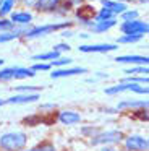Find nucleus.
Segmentation results:
<instances>
[{
  "instance_id": "16",
  "label": "nucleus",
  "mask_w": 149,
  "mask_h": 151,
  "mask_svg": "<svg viewBox=\"0 0 149 151\" xmlns=\"http://www.w3.org/2000/svg\"><path fill=\"white\" fill-rule=\"evenodd\" d=\"M126 109H131V111L148 109V99H126V101H122L117 104L115 111H126Z\"/></svg>"
},
{
  "instance_id": "26",
  "label": "nucleus",
  "mask_w": 149,
  "mask_h": 151,
  "mask_svg": "<svg viewBox=\"0 0 149 151\" xmlns=\"http://www.w3.org/2000/svg\"><path fill=\"white\" fill-rule=\"evenodd\" d=\"M71 63H73V60H71L70 57H63V55H60L58 59L52 60L50 65H52V68H63V67H70Z\"/></svg>"
},
{
  "instance_id": "41",
  "label": "nucleus",
  "mask_w": 149,
  "mask_h": 151,
  "mask_svg": "<svg viewBox=\"0 0 149 151\" xmlns=\"http://www.w3.org/2000/svg\"><path fill=\"white\" fill-rule=\"evenodd\" d=\"M0 67H3V59H0Z\"/></svg>"
},
{
  "instance_id": "40",
  "label": "nucleus",
  "mask_w": 149,
  "mask_h": 151,
  "mask_svg": "<svg viewBox=\"0 0 149 151\" xmlns=\"http://www.w3.org/2000/svg\"><path fill=\"white\" fill-rule=\"evenodd\" d=\"M2 106H5V99H0V107H2Z\"/></svg>"
},
{
  "instance_id": "4",
  "label": "nucleus",
  "mask_w": 149,
  "mask_h": 151,
  "mask_svg": "<svg viewBox=\"0 0 149 151\" xmlns=\"http://www.w3.org/2000/svg\"><path fill=\"white\" fill-rule=\"evenodd\" d=\"M123 133L120 130H104L97 132L92 138H91V145L92 146H109V145H115L123 141Z\"/></svg>"
},
{
  "instance_id": "9",
  "label": "nucleus",
  "mask_w": 149,
  "mask_h": 151,
  "mask_svg": "<svg viewBox=\"0 0 149 151\" xmlns=\"http://www.w3.org/2000/svg\"><path fill=\"white\" fill-rule=\"evenodd\" d=\"M117 44H110V42H99V44H83L80 46V52L83 54H107V52H113L117 50Z\"/></svg>"
},
{
  "instance_id": "38",
  "label": "nucleus",
  "mask_w": 149,
  "mask_h": 151,
  "mask_svg": "<svg viewBox=\"0 0 149 151\" xmlns=\"http://www.w3.org/2000/svg\"><path fill=\"white\" fill-rule=\"evenodd\" d=\"M148 2L149 0H136V4H139V5H148Z\"/></svg>"
},
{
  "instance_id": "11",
  "label": "nucleus",
  "mask_w": 149,
  "mask_h": 151,
  "mask_svg": "<svg viewBox=\"0 0 149 151\" xmlns=\"http://www.w3.org/2000/svg\"><path fill=\"white\" fill-rule=\"evenodd\" d=\"M84 73H87V68H84V67H63V68H55L54 72H50V78L60 80V78H67V76L84 75Z\"/></svg>"
},
{
  "instance_id": "15",
  "label": "nucleus",
  "mask_w": 149,
  "mask_h": 151,
  "mask_svg": "<svg viewBox=\"0 0 149 151\" xmlns=\"http://www.w3.org/2000/svg\"><path fill=\"white\" fill-rule=\"evenodd\" d=\"M117 63H126V65H148L149 57L139 55V54H128V55H118L115 57Z\"/></svg>"
},
{
  "instance_id": "20",
  "label": "nucleus",
  "mask_w": 149,
  "mask_h": 151,
  "mask_svg": "<svg viewBox=\"0 0 149 151\" xmlns=\"http://www.w3.org/2000/svg\"><path fill=\"white\" fill-rule=\"evenodd\" d=\"M62 54L60 52H57V50H49V52H42V54H36V55H32V60L34 62H47V63H50L52 60H55V59H58Z\"/></svg>"
},
{
  "instance_id": "35",
  "label": "nucleus",
  "mask_w": 149,
  "mask_h": 151,
  "mask_svg": "<svg viewBox=\"0 0 149 151\" xmlns=\"http://www.w3.org/2000/svg\"><path fill=\"white\" fill-rule=\"evenodd\" d=\"M67 2H70L73 7H80V5H83V4H86V0H67Z\"/></svg>"
},
{
  "instance_id": "19",
  "label": "nucleus",
  "mask_w": 149,
  "mask_h": 151,
  "mask_svg": "<svg viewBox=\"0 0 149 151\" xmlns=\"http://www.w3.org/2000/svg\"><path fill=\"white\" fill-rule=\"evenodd\" d=\"M19 5L18 0H0V18H8L13 10Z\"/></svg>"
},
{
  "instance_id": "28",
  "label": "nucleus",
  "mask_w": 149,
  "mask_h": 151,
  "mask_svg": "<svg viewBox=\"0 0 149 151\" xmlns=\"http://www.w3.org/2000/svg\"><path fill=\"white\" fill-rule=\"evenodd\" d=\"M29 68H31L34 73L36 72H50L52 65H50V63H47V62H34Z\"/></svg>"
},
{
  "instance_id": "12",
  "label": "nucleus",
  "mask_w": 149,
  "mask_h": 151,
  "mask_svg": "<svg viewBox=\"0 0 149 151\" xmlns=\"http://www.w3.org/2000/svg\"><path fill=\"white\" fill-rule=\"evenodd\" d=\"M39 93H18V94H13L10 96L8 99L5 101V104H32V102H37L39 101Z\"/></svg>"
},
{
  "instance_id": "10",
  "label": "nucleus",
  "mask_w": 149,
  "mask_h": 151,
  "mask_svg": "<svg viewBox=\"0 0 149 151\" xmlns=\"http://www.w3.org/2000/svg\"><path fill=\"white\" fill-rule=\"evenodd\" d=\"M123 143H125V148L128 151H148V148H149L148 138L141 137V135L125 137L123 138Z\"/></svg>"
},
{
  "instance_id": "27",
  "label": "nucleus",
  "mask_w": 149,
  "mask_h": 151,
  "mask_svg": "<svg viewBox=\"0 0 149 151\" xmlns=\"http://www.w3.org/2000/svg\"><path fill=\"white\" fill-rule=\"evenodd\" d=\"M143 39V36H136V34H122V36L117 39L118 44H135V42H139Z\"/></svg>"
},
{
  "instance_id": "39",
  "label": "nucleus",
  "mask_w": 149,
  "mask_h": 151,
  "mask_svg": "<svg viewBox=\"0 0 149 151\" xmlns=\"http://www.w3.org/2000/svg\"><path fill=\"white\" fill-rule=\"evenodd\" d=\"M80 36H81V37H83V39H86V37H89V34H87V33H81V34H80Z\"/></svg>"
},
{
  "instance_id": "36",
  "label": "nucleus",
  "mask_w": 149,
  "mask_h": 151,
  "mask_svg": "<svg viewBox=\"0 0 149 151\" xmlns=\"http://www.w3.org/2000/svg\"><path fill=\"white\" fill-rule=\"evenodd\" d=\"M100 151H118L117 148H113V146H102V150Z\"/></svg>"
},
{
  "instance_id": "29",
  "label": "nucleus",
  "mask_w": 149,
  "mask_h": 151,
  "mask_svg": "<svg viewBox=\"0 0 149 151\" xmlns=\"http://www.w3.org/2000/svg\"><path fill=\"white\" fill-rule=\"evenodd\" d=\"M16 93H39L41 86H32V85H19L15 88Z\"/></svg>"
},
{
  "instance_id": "18",
  "label": "nucleus",
  "mask_w": 149,
  "mask_h": 151,
  "mask_svg": "<svg viewBox=\"0 0 149 151\" xmlns=\"http://www.w3.org/2000/svg\"><path fill=\"white\" fill-rule=\"evenodd\" d=\"M99 4L102 8H107V10H110L115 17H118L120 13H123V12L128 8V5L123 4V2H117V0H99Z\"/></svg>"
},
{
  "instance_id": "2",
  "label": "nucleus",
  "mask_w": 149,
  "mask_h": 151,
  "mask_svg": "<svg viewBox=\"0 0 149 151\" xmlns=\"http://www.w3.org/2000/svg\"><path fill=\"white\" fill-rule=\"evenodd\" d=\"M28 145V135L24 132H6L0 137V148L3 151H21Z\"/></svg>"
},
{
  "instance_id": "5",
  "label": "nucleus",
  "mask_w": 149,
  "mask_h": 151,
  "mask_svg": "<svg viewBox=\"0 0 149 151\" xmlns=\"http://www.w3.org/2000/svg\"><path fill=\"white\" fill-rule=\"evenodd\" d=\"M104 93L109 94V96H117V94H122V93H135V94L146 96L149 93V89H148V86H144V85H135V83L120 81L118 85H113V86L105 88V89H104Z\"/></svg>"
},
{
  "instance_id": "7",
  "label": "nucleus",
  "mask_w": 149,
  "mask_h": 151,
  "mask_svg": "<svg viewBox=\"0 0 149 151\" xmlns=\"http://www.w3.org/2000/svg\"><path fill=\"white\" fill-rule=\"evenodd\" d=\"M94 13H96L94 7H91V5H87V4H83V5H80V7H74V10H73V15L78 20V23H80L83 28H86V29H89V28L92 26Z\"/></svg>"
},
{
  "instance_id": "33",
  "label": "nucleus",
  "mask_w": 149,
  "mask_h": 151,
  "mask_svg": "<svg viewBox=\"0 0 149 151\" xmlns=\"http://www.w3.org/2000/svg\"><path fill=\"white\" fill-rule=\"evenodd\" d=\"M36 151H57L54 148V145H42V146H37V148H34Z\"/></svg>"
},
{
  "instance_id": "25",
  "label": "nucleus",
  "mask_w": 149,
  "mask_h": 151,
  "mask_svg": "<svg viewBox=\"0 0 149 151\" xmlns=\"http://www.w3.org/2000/svg\"><path fill=\"white\" fill-rule=\"evenodd\" d=\"M120 17V20L122 21H131V20H138L139 18V12L136 10V8H126L125 12H123V13H120L118 15Z\"/></svg>"
},
{
  "instance_id": "37",
  "label": "nucleus",
  "mask_w": 149,
  "mask_h": 151,
  "mask_svg": "<svg viewBox=\"0 0 149 151\" xmlns=\"http://www.w3.org/2000/svg\"><path fill=\"white\" fill-rule=\"evenodd\" d=\"M117 2H123V4L130 5V4H136V0H117Z\"/></svg>"
},
{
  "instance_id": "14",
  "label": "nucleus",
  "mask_w": 149,
  "mask_h": 151,
  "mask_svg": "<svg viewBox=\"0 0 149 151\" xmlns=\"http://www.w3.org/2000/svg\"><path fill=\"white\" fill-rule=\"evenodd\" d=\"M57 120L63 125H76L83 120L80 112L76 111H71V109H65V111H60L57 115Z\"/></svg>"
},
{
  "instance_id": "30",
  "label": "nucleus",
  "mask_w": 149,
  "mask_h": 151,
  "mask_svg": "<svg viewBox=\"0 0 149 151\" xmlns=\"http://www.w3.org/2000/svg\"><path fill=\"white\" fill-rule=\"evenodd\" d=\"M11 28H15V24H13L8 18H0V33H2V31H8V29H11Z\"/></svg>"
},
{
  "instance_id": "17",
  "label": "nucleus",
  "mask_w": 149,
  "mask_h": 151,
  "mask_svg": "<svg viewBox=\"0 0 149 151\" xmlns=\"http://www.w3.org/2000/svg\"><path fill=\"white\" fill-rule=\"evenodd\" d=\"M117 24H118V21L115 20H109V21H94L92 26L89 28V33H94V34H102V33H107V31H110L112 28H115Z\"/></svg>"
},
{
  "instance_id": "22",
  "label": "nucleus",
  "mask_w": 149,
  "mask_h": 151,
  "mask_svg": "<svg viewBox=\"0 0 149 151\" xmlns=\"http://www.w3.org/2000/svg\"><path fill=\"white\" fill-rule=\"evenodd\" d=\"M115 15L112 13L110 10H107V8H102L100 7L99 10H96V13H94V21H109V20H115Z\"/></svg>"
},
{
  "instance_id": "21",
  "label": "nucleus",
  "mask_w": 149,
  "mask_h": 151,
  "mask_svg": "<svg viewBox=\"0 0 149 151\" xmlns=\"http://www.w3.org/2000/svg\"><path fill=\"white\" fill-rule=\"evenodd\" d=\"M73 10H74V7L70 4V2L62 0L60 5L57 7V10H55L52 15H55V17H58V18H67V15L68 13H73Z\"/></svg>"
},
{
  "instance_id": "34",
  "label": "nucleus",
  "mask_w": 149,
  "mask_h": 151,
  "mask_svg": "<svg viewBox=\"0 0 149 151\" xmlns=\"http://www.w3.org/2000/svg\"><path fill=\"white\" fill-rule=\"evenodd\" d=\"M60 34H62L63 37H71L74 33L71 31V28H67V29H62V31H60Z\"/></svg>"
},
{
  "instance_id": "23",
  "label": "nucleus",
  "mask_w": 149,
  "mask_h": 151,
  "mask_svg": "<svg viewBox=\"0 0 149 151\" xmlns=\"http://www.w3.org/2000/svg\"><path fill=\"white\" fill-rule=\"evenodd\" d=\"M122 81H125V83H135V85H144V86H148V83H149V78H148V75H139V76H135V75H125V78H122Z\"/></svg>"
},
{
  "instance_id": "42",
  "label": "nucleus",
  "mask_w": 149,
  "mask_h": 151,
  "mask_svg": "<svg viewBox=\"0 0 149 151\" xmlns=\"http://www.w3.org/2000/svg\"><path fill=\"white\" fill-rule=\"evenodd\" d=\"M21 151H36L34 148H32V150H21Z\"/></svg>"
},
{
  "instance_id": "3",
  "label": "nucleus",
  "mask_w": 149,
  "mask_h": 151,
  "mask_svg": "<svg viewBox=\"0 0 149 151\" xmlns=\"http://www.w3.org/2000/svg\"><path fill=\"white\" fill-rule=\"evenodd\" d=\"M36 73L32 72L29 67H19V65H13V67H2L0 68V81L6 83V81H13V80H26V78H32Z\"/></svg>"
},
{
  "instance_id": "13",
  "label": "nucleus",
  "mask_w": 149,
  "mask_h": 151,
  "mask_svg": "<svg viewBox=\"0 0 149 151\" xmlns=\"http://www.w3.org/2000/svg\"><path fill=\"white\" fill-rule=\"evenodd\" d=\"M60 2L62 0H36L32 10L37 12V13H42V15H52L57 10L58 5H60Z\"/></svg>"
},
{
  "instance_id": "8",
  "label": "nucleus",
  "mask_w": 149,
  "mask_h": 151,
  "mask_svg": "<svg viewBox=\"0 0 149 151\" xmlns=\"http://www.w3.org/2000/svg\"><path fill=\"white\" fill-rule=\"evenodd\" d=\"M8 20L11 21L15 26H31L32 21H34V13L31 10H26V8H21V10H13L10 13Z\"/></svg>"
},
{
  "instance_id": "31",
  "label": "nucleus",
  "mask_w": 149,
  "mask_h": 151,
  "mask_svg": "<svg viewBox=\"0 0 149 151\" xmlns=\"http://www.w3.org/2000/svg\"><path fill=\"white\" fill-rule=\"evenodd\" d=\"M71 47H70V44L68 42H58L57 46H54V50H57V52H60V54H63V52H68Z\"/></svg>"
},
{
  "instance_id": "1",
  "label": "nucleus",
  "mask_w": 149,
  "mask_h": 151,
  "mask_svg": "<svg viewBox=\"0 0 149 151\" xmlns=\"http://www.w3.org/2000/svg\"><path fill=\"white\" fill-rule=\"evenodd\" d=\"M73 26V21H58V23H47V24H39V26H28L23 39H39V37L49 36L52 33H57V31L67 29V28Z\"/></svg>"
},
{
  "instance_id": "6",
  "label": "nucleus",
  "mask_w": 149,
  "mask_h": 151,
  "mask_svg": "<svg viewBox=\"0 0 149 151\" xmlns=\"http://www.w3.org/2000/svg\"><path fill=\"white\" fill-rule=\"evenodd\" d=\"M118 29L122 34H136V36L144 37L149 33V24L148 21L138 18V20H131V21H120Z\"/></svg>"
},
{
  "instance_id": "24",
  "label": "nucleus",
  "mask_w": 149,
  "mask_h": 151,
  "mask_svg": "<svg viewBox=\"0 0 149 151\" xmlns=\"http://www.w3.org/2000/svg\"><path fill=\"white\" fill-rule=\"evenodd\" d=\"M148 73H149L148 65H133V67H130V68H125V75L139 76V75H148Z\"/></svg>"
},
{
  "instance_id": "32",
  "label": "nucleus",
  "mask_w": 149,
  "mask_h": 151,
  "mask_svg": "<svg viewBox=\"0 0 149 151\" xmlns=\"http://www.w3.org/2000/svg\"><path fill=\"white\" fill-rule=\"evenodd\" d=\"M18 2L23 8H26V10H32V8H34V4H36V0H18Z\"/></svg>"
}]
</instances>
